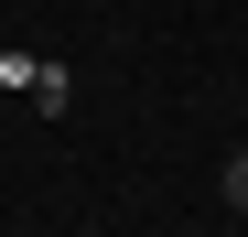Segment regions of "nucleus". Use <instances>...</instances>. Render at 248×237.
I'll list each match as a JSON object with an SVG mask.
<instances>
[{"mask_svg": "<svg viewBox=\"0 0 248 237\" xmlns=\"http://www.w3.org/2000/svg\"><path fill=\"white\" fill-rule=\"evenodd\" d=\"M32 108L65 118V108H76V75H65V65H44V75H32Z\"/></svg>", "mask_w": 248, "mask_h": 237, "instance_id": "f257e3e1", "label": "nucleus"}, {"mask_svg": "<svg viewBox=\"0 0 248 237\" xmlns=\"http://www.w3.org/2000/svg\"><path fill=\"white\" fill-rule=\"evenodd\" d=\"M216 194H227V216H248V151H227V173H216Z\"/></svg>", "mask_w": 248, "mask_h": 237, "instance_id": "f03ea898", "label": "nucleus"}]
</instances>
